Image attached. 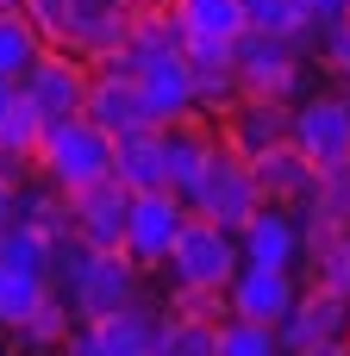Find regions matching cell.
I'll return each mask as SVG.
<instances>
[{
    "label": "cell",
    "mask_w": 350,
    "mask_h": 356,
    "mask_svg": "<svg viewBox=\"0 0 350 356\" xmlns=\"http://www.w3.org/2000/svg\"><path fill=\"white\" fill-rule=\"evenodd\" d=\"M13 6H25V0H0V13H13Z\"/></svg>",
    "instance_id": "obj_41"
},
{
    "label": "cell",
    "mask_w": 350,
    "mask_h": 356,
    "mask_svg": "<svg viewBox=\"0 0 350 356\" xmlns=\"http://www.w3.org/2000/svg\"><path fill=\"white\" fill-rule=\"evenodd\" d=\"M69 6H75V0H25V13H31L38 25H44V38H50V44H56V31H63Z\"/></svg>",
    "instance_id": "obj_36"
},
{
    "label": "cell",
    "mask_w": 350,
    "mask_h": 356,
    "mask_svg": "<svg viewBox=\"0 0 350 356\" xmlns=\"http://www.w3.org/2000/svg\"><path fill=\"white\" fill-rule=\"evenodd\" d=\"M157 356H219V319L175 313L157 325Z\"/></svg>",
    "instance_id": "obj_29"
},
{
    "label": "cell",
    "mask_w": 350,
    "mask_h": 356,
    "mask_svg": "<svg viewBox=\"0 0 350 356\" xmlns=\"http://www.w3.org/2000/svg\"><path fill=\"white\" fill-rule=\"evenodd\" d=\"M19 169H25V163L0 150V200H19Z\"/></svg>",
    "instance_id": "obj_37"
},
{
    "label": "cell",
    "mask_w": 350,
    "mask_h": 356,
    "mask_svg": "<svg viewBox=\"0 0 350 356\" xmlns=\"http://www.w3.org/2000/svg\"><path fill=\"white\" fill-rule=\"evenodd\" d=\"M232 63H238V81L244 94H263V100H301L307 88V56L294 38H276V31H250L232 44Z\"/></svg>",
    "instance_id": "obj_5"
},
{
    "label": "cell",
    "mask_w": 350,
    "mask_h": 356,
    "mask_svg": "<svg viewBox=\"0 0 350 356\" xmlns=\"http://www.w3.org/2000/svg\"><path fill=\"white\" fill-rule=\"evenodd\" d=\"M132 13H138V6H119V0H75L69 19H63V31H56V44L75 50V56H88V63L100 69V63H113V56L125 50Z\"/></svg>",
    "instance_id": "obj_10"
},
{
    "label": "cell",
    "mask_w": 350,
    "mask_h": 356,
    "mask_svg": "<svg viewBox=\"0 0 350 356\" xmlns=\"http://www.w3.org/2000/svg\"><path fill=\"white\" fill-rule=\"evenodd\" d=\"M238 244H244V263H276V269H294L307 257V238H301L294 207H269V200L244 219Z\"/></svg>",
    "instance_id": "obj_17"
},
{
    "label": "cell",
    "mask_w": 350,
    "mask_h": 356,
    "mask_svg": "<svg viewBox=\"0 0 350 356\" xmlns=\"http://www.w3.org/2000/svg\"><path fill=\"white\" fill-rule=\"evenodd\" d=\"M250 169H257V188H263V200H269V207H294V213H301V207L313 200V181H319V169H313V163H307L294 144H276V150H263Z\"/></svg>",
    "instance_id": "obj_19"
},
{
    "label": "cell",
    "mask_w": 350,
    "mask_h": 356,
    "mask_svg": "<svg viewBox=\"0 0 350 356\" xmlns=\"http://www.w3.org/2000/svg\"><path fill=\"white\" fill-rule=\"evenodd\" d=\"M188 69H194V94H200V113H232L244 100V81H238V63H232V44L219 38H188Z\"/></svg>",
    "instance_id": "obj_18"
},
{
    "label": "cell",
    "mask_w": 350,
    "mask_h": 356,
    "mask_svg": "<svg viewBox=\"0 0 350 356\" xmlns=\"http://www.w3.org/2000/svg\"><path fill=\"white\" fill-rule=\"evenodd\" d=\"M350 0H307V13H313V19H332V13H344Z\"/></svg>",
    "instance_id": "obj_38"
},
{
    "label": "cell",
    "mask_w": 350,
    "mask_h": 356,
    "mask_svg": "<svg viewBox=\"0 0 350 356\" xmlns=\"http://www.w3.org/2000/svg\"><path fill=\"white\" fill-rule=\"evenodd\" d=\"M307 269H313L319 288L350 294V232H332L326 244H313V250H307Z\"/></svg>",
    "instance_id": "obj_34"
},
{
    "label": "cell",
    "mask_w": 350,
    "mask_h": 356,
    "mask_svg": "<svg viewBox=\"0 0 350 356\" xmlns=\"http://www.w3.org/2000/svg\"><path fill=\"white\" fill-rule=\"evenodd\" d=\"M56 275H63V300L75 307V319H106L144 300V263H132L125 250H88L69 238L56 250Z\"/></svg>",
    "instance_id": "obj_1"
},
{
    "label": "cell",
    "mask_w": 350,
    "mask_h": 356,
    "mask_svg": "<svg viewBox=\"0 0 350 356\" xmlns=\"http://www.w3.org/2000/svg\"><path fill=\"white\" fill-rule=\"evenodd\" d=\"M113 156H119V138L100 131L88 113H69V119H50L44 150H38V175L63 194H81L113 175Z\"/></svg>",
    "instance_id": "obj_2"
},
{
    "label": "cell",
    "mask_w": 350,
    "mask_h": 356,
    "mask_svg": "<svg viewBox=\"0 0 350 356\" xmlns=\"http://www.w3.org/2000/svg\"><path fill=\"white\" fill-rule=\"evenodd\" d=\"M219 150V138L200 125V113L194 119H175V125H163V163H169V188L175 194H188L194 181H200V169H207V156Z\"/></svg>",
    "instance_id": "obj_20"
},
{
    "label": "cell",
    "mask_w": 350,
    "mask_h": 356,
    "mask_svg": "<svg viewBox=\"0 0 350 356\" xmlns=\"http://www.w3.org/2000/svg\"><path fill=\"white\" fill-rule=\"evenodd\" d=\"M69 332H75V307H69L63 294H50V300H44V307L19 325L13 338H19L25 350H63V344H69Z\"/></svg>",
    "instance_id": "obj_30"
},
{
    "label": "cell",
    "mask_w": 350,
    "mask_h": 356,
    "mask_svg": "<svg viewBox=\"0 0 350 356\" xmlns=\"http://www.w3.org/2000/svg\"><path fill=\"white\" fill-rule=\"evenodd\" d=\"M157 307L138 300L125 313H106V319H75L63 356H157Z\"/></svg>",
    "instance_id": "obj_8"
},
{
    "label": "cell",
    "mask_w": 350,
    "mask_h": 356,
    "mask_svg": "<svg viewBox=\"0 0 350 356\" xmlns=\"http://www.w3.org/2000/svg\"><path fill=\"white\" fill-rule=\"evenodd\" d=\"M219 356H288V350H282V332L276 325L225 313L219 319Z\"/></svg>",
    "instance_id": "obj_31"
},
{
    "label": "cell",
    "mask_w": 350,
    "mask_h": 356,
    "mask_svg": "<svg viewBox=\"0 0 350 356\" xmlns=\"http://www.w3.org/2000/svg\"><path fill=\"white\" fill-rule=\"evenodd\" d=\"M138 88H144V106H150L157 125H175V119H194V113H200L188 50H169V56L144 63V69H138Z\"/></svg>",
    "instance_id": "obj_16"
},
{
    "label": "cell",
    "mask_w": 350,
    "mask_h": 356,
    "mask_svg": "<svg viewBox=\"0 0 350 356\" xmlns=\"http://www.w3.org/2000/svg\"><path fill=\"white\" fill-rule=\"evenodd\" d=\"M119 6H150V0H119Z\"/></svg>",
    "instance_id": "obj_42"
},
{
    "label": "cell",
    "mask_w": 350,
    "mask_h": 356,
    "mask_svg": "<svg viewBox=\"0 0 350 356\" xmlns=\"http://www.w3.org/2000/svg\"><path fill=\"white\" fill-rule=\"evenodd\" d=\"M288 144H294L313 169L344 163L350 156V100H344V88H338V94H301V100H294Z\"/></svg>",
    "instance_id": "obj_9"
},
{
    "label": "cell",
    "mask_w": 350,
    "mask_h": 356,
    "mask_svg": "<svg viewBox=\"0 0 350 356\" xmlns=\"http://www.w3.org/2000/svg\"><path fill=\"white\" fill-rule=\"evenodd\" d=\"M244 25L250 31H276V38H313L319 19L307 13V0H244Z\"/></svg>",
    "instance_id": "obj_28"
},
{
    "label": "cell",
    "mask_w": 350,
    "mask_h": 356,
    "mask_svg": "<svg viewBox=\"0 0 350 356\" xmlns=\"http://www.w3.org/2000/svg\"><path fill=\"white\" fill-rule=\"evenodd\" d=\"M19 88H25V100H31L44 119H69V113H88L94 63L75 56V50H63V44H50V50L19 75Z\"/></svg>",
    "instance_id": "obj_7"
},
{
    "label": "cell",
    "mask_w": 350,
    "mask_h": 356,
    "mask_svg": "<svg viewBox=\"0 0 350 356\" xmlns=\"http://www.w3.org/2000/svg\"><path fill=\"white\" fill-rule=\"evenodd\" d=\"M0 263H19V269H44V275H56V250H50L25 219H13V225L0 232Z\"/></svg>",
    "instance_id": "obj_33"
},
{
    "label": "cell",
    "mask_w": 350,
    "mask_h": 356,
    "mask_svg": "<svg viewBox=\"0 0 350 356\" xmlns=\"http://www.w3.org/2000/svg\"><path fill=\"white\" fill-rule=\"evenodd\" d=\"M169 13L182 25V44L188 38H219V44L244 38V0H169Z\"/></svg>",
    "instance_id": "obj_23"
},
{
    "label": "cell",
    "mask_w": 350,
    "mask_h": 356,
    "mask_svg": "<svg viewBox=\"0 0 350 356\" xmlns=\"http://www.w3.org/2000/svg\"><path fill=\"white\" fill-rule=\"evenodd\" d=\"M319 63L344 81L350 75V13H332V19H319Z\"/></svg>",
    "instance_id": "obj_35"
},
{
    "label": "cell",
    "mask_w": 350,
    "mask_h": 356,
    "mask_svg": "<svg viewBox=\"0 0 350 356\" xmlns=\"http://www.w3.org/2000/svg\"><path fill=\"white\" fill-rule=\"evenodd\" d=\"M113 175L132 188V194H150V188H169V163H163V125H144L132 138H119V156H113Z\"/></svg>",
    "instance_id": "obj_22"
},
{
    "label": "cell",
    "mask_w": 350,
    "mask_h": 356,
    "mask_svg": "<svg viewBox=\"0 0 350 356\" xmlns=\"http://www.w3.org/2000/svg\"><path fill=\"white\" fill-rule=\"evenodd\" d=\"M44 300H50V275H44V269L0 263V325H6V332H19Z\"/></svg>",
    "instance_id": "obj_25"
},
{
    "label": "cell",
    "mask_w": 350,
    "mask_h": 356,
    "mask_svg": "<svg viewBox=\"0 0 350 356\" xmlns=\"http://www.w3.org/2000/svg\"><path fill=\"white\" fill-rule=\"evenodd\" d=\"M282 332V350L288 356H307L319 344H350V294H332V288H301L294 313L276 325Z\"/></svg>",
    "instance_id": "obj_11"
},
{
    "label": "cell",
    "mask_w": 350,
    "mask_h": 356,
    "mask_svg": "<svg viewBox=\"0 0 350 356\" xmlns=\"http://www.w3.org/2000/svg\"><path fill=\"white\" fill-rule=\"evenodd\" d=\"M319 219H332L338 232H350V156L344 163H326L319 181H313V200H307Z\"/></svg>",
    "instance_id": "obj_32"
},
{
    "label": "cell",
    "mask_w": 350,
    "mask_h": 356,
    "mask_svg": "<svg viewBox=\"0 0 350 356\" xmlns=\"http://www.w3.org/2000/svg\"><path fill=\"white\" fill-rule=\"evenodd\" d=\"M69 207H75V244H88V250H125L132 188H125L119 175H106V181L69 194Z\"/></svg>",
    "instance_id": "obj_13"
},
{
    "label": "cell",
    "mask_w": 350,
    "mask_h": 356,
    "mask_svg": "<svg viewBox=\"0 0 350 356\" xmlns=\"http://www.w3.org/2000/svg\"><path fill=\"white\" fill-rule=\"evenodd\" d=\"M169 50H182L175 13H169V6H138V13H132V38H125V50H119L113 63L138 75L144 63H157V56H169Z\"/></svg>",
    "instance_id": "obj_21"
},
{
    "label": "cell",
    "mask_w": 350,
    "mask_h": 356,
    "mask_svg": "<svg viewBox=\"0 0 350 356\" xmlns=\"http://www.w3.org/2000/svg\"><path fill=\"white\" fill-rule=\"evenodd\" d=\"M344 100H350V75H344Z\"/></svg>",
    "instance_id": "obj_43"
},
{
    "label": "cell",
    "mask_w": 350,
    "mask_h": 356,
    "mask_svg": "<svg viewBox=\"0 0 350 356\" xmlns=\"http://www.w3.org/2000/svg\"><path fill=\"white\" fill-rule=\"evenodd\" d=\"M301 300V282L294 269H276V263H244L225 288V313L238 319H263V325H282Z\"/></svg>",
    "instance_id": "obj_12"
},
{
    "label": "cell",
    "mask_w": 350,
    "mask_h": 356,
    "mask_svg": "<svg viewBox=\"0 0 350 356\" xmlns=\"http://www.w3.org/2000/svg\"><path fill=\"white\" fill-rule=\"evenodd\" d=\"M88 119H94L100 131H113V138H132V131L157 125V119H150V106H144L138 75H132V69H119V63H100V69H94V88H88Z\"/></svg>",
    "instance_id": "obj_14"
},
{
    "label": "cell",
    "mask_w": 350,
    "mask_h": 356,
    "mask_svg": "<svg viewBox=\"0 0 350 356\" xmlns=\"http://www.w3.org/2000/svg\"><path fill=\"white\" fill-rule=\"evenodd\" d=\"M44 50H50V38H44V25H38L25 6L0 13V75H13V81H19Z\"/></svg>",
    "instance_id": "obj_26"
},
{
    "label": "cell",
    "mask_w": 350,
    "mask_h": 356,
    "mask_svg": "<svg viewBox=\"0 0 350 356\" xmlns=\"http://www.w3.org/2000/svg\"><path fill=\"white\" fill-rule=\"evenodd\" d=\"M19 219L50 244V250H63L69 238H75V207H69V194L63 188H19Z\"/></svg>",
    "instance_id": "obj_24"
},
{
    "label": "cell",
    "mask_w": 350,
    "mask_h": 356,
    "mask_svg": "<svg viewBox=\"0 0 350 356\" xmlns=\"http://www.w3.org/2000/svg\"><path fill=\"white\" fill-rule=\"evenodd\" d=\"M194 207L175 194V188H150V194H132V219H125V257L144 263V269H163L175 238L188 232Z\"/></svg>",
    "instance_id": "obj_6"
},
{
    "label": "cell",
    "mask_w": 350,
    "mask_h": 356,
    "mask_svg": "<svg viewBox=\"0 0 350 356\" xmlns=\"http://www.w3.org/2000/svg\"><path fill=\"white\" fill-rule=\"evenodd\" d=\"M200 219H219V225H232V232H244V219L263 207V188H257V169H250V156H238L225 138H219V150L207 156V169H200V181L182 194Z\"/></svg>",
    "instance_id": "obj_4"
},
{
    "label": "cell",
    "mask_w": 350,
    "mask_h": 356,
    "mask_svg": "<svg viewBox=\"0 0 350 356\" xmlns=\"http://www.w3.org/2000/svg\"><path fill=\"white\" fill-rule=\"evenodd\" d=\"M44 131H50V119H44V113L25 100V88H19V100L0 113V150H6V156H19V163H38Z\"/></svg>",
    "instance_id": "obj_27"
},
{
    "label": "cell",
    "mask_w": 350,
    "mask_h": 356,
    "mask_svg": "<svg viewBox=\"0 0 350 356\" xmlns=\"http://www.w3.org/2000/svg\"><path fill=\"white\" fill-rule=\"evenodd\" d=\"M288 125H294V100H263V94H244L232 113H219V138L238 150V156H263L276 144H288Z\"/></svg>",
    "instance_id": "obj_15"
},
{
    "label": "cell",
    "mask_w": 350,
    "mask_h": 356,
    "mask_svg": "<svg viewBox=\"0 0 350 356\" xmlns=\"http://www.w3.org/2000/svg\"><path fill=\"white\" fill-rule=\"evenodd\" d=\"M169 288H213V294H225L232 288V275L244 269V244H238V232L232 225H219V219H188V232L175 238V250H169Z\"/></svg>",
    "instance_id": "obj_3"
},
{
    "label": "cell",
    "mask_w": 350,
    "mask_h": 356,
    "mask_svg": "<svg viewBox=\"0 0 350 356\" xmlns=\"http://www.w3.org/2000/svg\"><path fill=\"white\" fill-rule=\"evenodd\" d=\"M13 100H19V81H13V75H0V113H6Z\"/></svg>",
    "instance_id": "obj_39"
},
{
    "label": "cell",
    "mask_w": 350,
    "mask_h": 356,
    "mask_svg": "<svg viewBox=\"0 0 350 356\" xmlns=\"http://www.w3.org/2000/svg\"><path fill=\"white\" fill-rule=\"evenodd\" d=\"M307 356H350V344H319V350H307Z\"/></svg>",
    "instance_id": "obj_40"
}]
</instances>
